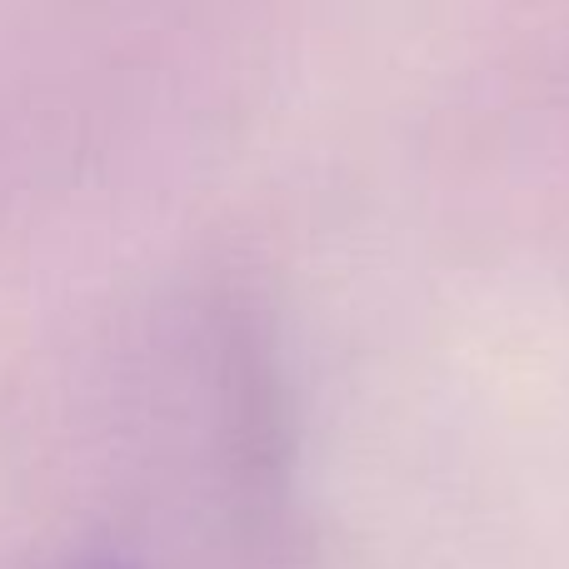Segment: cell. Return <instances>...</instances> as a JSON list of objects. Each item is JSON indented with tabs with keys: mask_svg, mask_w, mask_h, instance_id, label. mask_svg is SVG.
Instances as JSON below:
<instances>
[{
	"mask_svg": "<svg viewBox=\"0 0 569 569\" xmlns=\"http://www.w3.org/2000/svg\"><path fill=\"white\" fill-rule=\"evenodd\" d=\"M80 569H130V565H116V560H96V565H80Z\"/></svg>",
	"mask_w": 569,
	"mask_h": 569,
	"instance_id": "obj_1",
	"label": "cell"
}]
</instances>
